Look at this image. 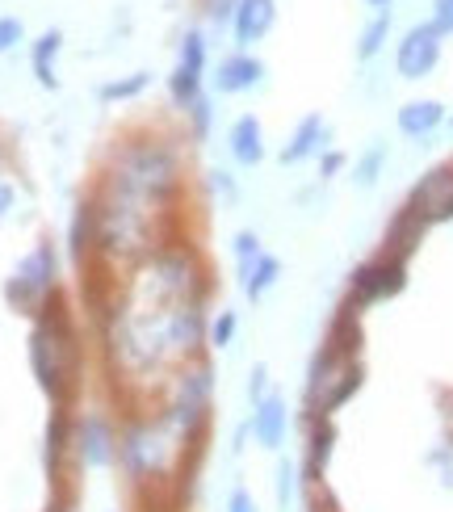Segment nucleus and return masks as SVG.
Masks as SVG:
<instances>
[{
    "instance_id": "obj_14",
    "label": "nucleus",
    "mask_w": 453,
    "mask_h": 512,
    "mask_svg": "<svg viewBox=\"0 0 453 512\" xmlns=\"http://www.w3.org/2000/svg\"><path fill=\"white\" fill-rule=\"evenodd\" d=\"M323 143H328V122H323L319 114H307V118H302V122L294 126L290 143L282 147V164H298V160L315 156Z\"/></svg>"
},
{
    "instance_id": "obj_29",
    "label": "nucleus",
    "mask_w": 453,
    "mask_h": 512,
    "mask_svg": "<svg viewBox=\"0 0 453 512\" xmlns=\"http://www.w3.org/2000/svg\"><path fill=\"white\" fill-rule=\"evenodd\" d=\"M319 168H323V177H336L340 168H344V152H328V156L319 160Z\"/></svg>"
},
{
    "instance_id": "obj_33",
    "label": "nucleus",
    "mask_w": 453,
    "mask_h": 512,
    "mask_svg": "<svg viewBox=\"0 0 453 512\" xmlns=\"http://www.w3.org/2000/svg\"><path fill=\"white\" fill-rule=\"evenodd\" d=\"M449 122H453V114H449Z\"/></svg>"
},
{
    "instance_id": "obj_30",
    "label": "nucleus",
    "mask_w": 453,
    "mask_h": 512,
    "mask_svg": "<svg viewBox=\"0 0 453 512\" xmlns=\"http://www.w3.org/2000/svg\"><path fill=\"white\" fill-rule=\"evenodd\" d=\"M210 5H214V9H210V17H214V21H223V17L231 13V0H210Z\"/></svg>"
},
{
    "instance_id": "obj_8",
    "label": "nucleus",
    "mask_w": 453,
    "mask_h": 512,
    "mask_svg": "<svg viewBox=\"0 0 453 512\" xmlns=\"http://www.w3.org/2000/svg\"><path fill=\"white\" fill-rule=\"evenodd\" d=\"M424 231H428V223L416 215L412 206H403L399 215L391 219V227H386V236H382V256H391V261L407 265V256L416 252V244L424 240Z\"/></svg>"
},
{
    "instance_id": "obj_27",
    "label": "nucleus",
    "mask_w": 453,
    "mask_h": 512,
    "mask_svg": "<svg viewBox=\"0 0 453 512\" xmlns=\"http://www.w3.org/2000/svg\"><path fill=\"white\" fill-rule=\"evenodd\" d=\"M227 512H261V508H256V500L244 492V487H235L231 500H227Z\"/></svg>"
},
{
    "instance_id": "obj_21",
    "label": "nucleus",
    "mask_w": 453,
    "mask_h": 512,
    "mask_svg": "<svg viewBox=\"0 0 453 512\" xmlns=\"http://www.w3.org/2000/svg\"><path fill=\"white\" fill-rule=\"evenodd\" d=\"M256 256H261V240H256L252 231H240V236H235V261H240V273L256 261Z\"/></svg>"
},
{
    "instance_id": "obj_26",
    "label": "nucleus",
    "mask_w": 453,
    "mask_h": 512,
    "mask_svg": "<svg viewBox=\"0 0 453 512\" xmlns=\"http://www.w3.org/2000/svg\"><path fill=\"white\" fill-rule=\"evenodd\" d=\"M13 42H21V21L17 17H0V51H9Z\"/></svg>"
},
{
    "instance_id": "obj_32",
    "label": "nucleus",
    "mask_w": 453,
    "mask_h": 512,
    "mask_svg": "<svg viewBox=\"0 0 453 512\" xmlns=\"http://www.w3.org/2000/svg\"><path fill=\"white\" fill-rule=\"evenodd\" d=\"M370 5H374V9H382V5H391V0H370Z\"/></svg>"
},
{
    "instance_id": "obj_4",
    "label": "nucleus",
    "mask_w": 453,
    "mask_h": 512,
    "mask_svg": "<svg viewBox=\"0 0 453 512\" xmlns=\"http://www.w3.org/2000/svg\"><path fill=\"white\" fill-rule=\"evenodd\" d=\"M441 63V34L433 21H420V26H412L403 34L399 51H395V72L403 80H424L428 72H433Z\"/></svg>"
},
{
    "instance_id": "obj_19",
    "label": "nucleus",
    "mask_w": 453,
    "mask_h": 512,
    "mask_svg": "<svg viewBox=\"0 0 453 512\" xmlns=\"http://www.w3.org/2000/svg\"><path fill=\"white\" fill-rule=\"evenodd\" d=\"M382 164H386V147H382V143H374L370 152H365V156L357 160V168H353V181H357L361 189H370V185L378 181V173H382Z\"/></svg>"
},
{
    "instance_id": "obj_5",
    "label": "nucleus",
    "mask_w": 453,
    "mask_h": 512,
    "mask_svg": "<svg viewBox=\"0 0 453 512\" xmlns=\"http://www.w3.org/2000/svg\"><path fill=\"white\" fill-rule=\"evenodd\" d=\"M403 206H412L424 223H445V219H453V164L428 168V173L416 181L412 194H407Z\"/></svg>"
},
{
    "instance_id": "obj_10",
    "label": "nucleus",
    "mask_w": 453,
    "mask_h": 512,
    "mask_svg": "<svg viewBox=\"0 0 453 512\" xmlns=\"http://www.w3.org/2000/svg\"><path fill=\"white\" fill-rule=\"evenodd\" d=\"M265 76V63L252 59V55H227L214 72V89L219 93H248L256 80Z\"/></svg>"
},
{
    "instance_id": "obj_31",
    "label": "nucleus",
    "mask_w": 453,
    "mask_h": 512,
    "mask_svg": "<svg viewBox=\"0 0 453 512\" xmlns=\"http://www.w3.org/2000/svg\"><path fill=\"white\" fill-rule=\"evenodd\" d=\"M13 206V189L5 185V181H0V215H5V210Z\"/></svg>"
},
{
    "instance_id": "obj_1",
    "label": "nucleus",
    "mask_w": 453,
    "mask_h": 512,
    "mask_svg": "<svg viewBox=\"0 0 453 512\" xmlns=\"http://www.w3.org/2000/svg\"><path fill=\"white\" fill-rule=\"evenodd\" d=\"M30 366H34V378L42 382V391H51L55 399H68L76 391L80 349H76V336L68 328V315H63V307H55V303L42 311V319L34 324Z\"/></svg>"
},
{
    "instance_id": "obj_24",
    "label": "nucleus",
    "mask_w": 453,
    "mask_h": 512,
    "mask_svg": "<svg viewBox=\"0 0 453 512\" xmlns=\"http://www.w3.org/2000/svg\"><path fill=\"white\" fill-rule=\"evenodd\" d=\"M433 26L437 34H453V0H433Z\"/></svg>"
},
{
    "instance_id": "obj_11",
    "label": "nucleus",
    "mask_w": 453,
    "mask_h": 512,
    "mask_svg": "<svg viewBox=\"0 0 453 512\" xmlns=\"http://www.w3.org/2000/svg\"><path fill=\"white\" fill-rule=\"evenodd\" d=\"M449 114H445V105L441 101H428V97H420V101H407V105H399V131L403 135H412V139H424V135H433L437 126L445 122Z\"/></svg>"
},
{
    "instance_id": "obj_25",
    "label": "nucleus",
    "mask_w": 453,
    "mask_h": 512,
    "mask_svg": "<svg viewBox=\"0 0 453 512\" xmlns=\"http://www.w3.org/2000/svg\"><path fill=\"white\" fill-rule=\"evenodd\" d=\"M277 500H282V504L294 500V462H282V466H277Z\"/></svg>"
},
{
    "instance_id": "obj_23",
    "label": "nucleus",
    "mask_w": 453,
    "mask_h": 512,
    "mask_svg": "<svg viewBox=\"0 0 453 512\" xmlns=\"http://www.w3.org/2000/svg\"><path fill=\"white\" fill-rule=\"evenodd\" d=\"M273 391H269V370L265 366H256L252 370V382H248V399H252V408H256V403H261V399H269Z\"/></svg>"
},
{
    "instance_id": "obj_13",
    "label": "nucleus",
    "mask_w": 453,
    "mask_h": 512,
    "mask_svg": "<svg viewBox=\"0 0 453 512\" xmlns=\"http://www.w3.org/2000/svg\"><path fill=\"white\" fill-rule=\"evenodd\" d=\"M231 156H235V164H244V168H252V164H261L265 160V131H261V118H252V114H244L240 122L231 126Z\"/></svg>"
},
{
    "instance_id": "obj_16",
    "label": "nucleus",
    "mask_w": 453,
    "mask_h": 512,
    "mask_svg": "<svg viewBox=\"0 0 453 512\" xmlns=\"http://www.w3.org/2000/svg\"><path fill=\"white\" fill-rule=\"evenodd\" d=\"M59 42H63L59 30H51V34H42V38H38V47H34V72H38V80L47 84V89H55V68H51V63H55Z\"/></svg>"
},
{
    "instance_id": "obj_17",
    "label": "nucleus",
    "mask_w": 453,
    "mask_h": 512,
    "mask_svg": "<svg viewBox=\"0 0 453 512\" xmlns=\"http://www.w3.org/2000/svg\"><path fill=\"white\" fill-rule=\"evenodd\" d=\"M386 30H391V17L378 13L370 26L361 30V42H357V59H374L382 51V42H386Z\"/></svg>"
},
{
    "instance_id": "obj_12",
    "label": "nucleus",
    "mask_w": 453,
    "mask_h": 512,
    "mask_svg": "<svg viewBox=\"0 0 453 512\" xmlns=\"http://www.w3.org/2000/svg\"><path fill=\"white\" fill-rule=\"evenodd\" d=\"M273 17H277V9H273V0H240L235 5V38L244 42H261L269 30H273Z\"/></svg>"
},
{
    "instance_id": "obj_15",
    "label": "nucleus",
    "mask_w": 453,
    "mask_h": 512,
    "mask_svg": "<svg viewBox=\"0 0 453 512\" xmlns=\"http://www.w3.org/2000/svg\"><path fill=\"white\" fill-rule=\"evenodd\" d=\"M240 277H244V294L256 303V298H265V294L277 286V277H282V261H277L273 252H261Z\"/></svg>"
},
{
    "instance_id": "obj_3",
    "label": "nucleus",
    "mask_w": 453,
    "mask_h": 512,
    "mask_svg": "<svg viewBox=\"0 0 453 512\" xmlns=\"http://www.w3.org/2000/svg\"><path fill=\"white\" fill-rule=\"evenodd\" d=\"M407 286V265L403 261H391V256H374L353 269L349 277V307H374V303H386L395 298L399 290Z\"/></svg>"
},
{
    "instance_id": "obj_9",
    "label": "nucleus",
    "mask_w": 453,
    "mask_h": 512,
    "mask_svg": "<svg viewBox=\"0 0 453 512\" xmlns=\"http://www.w3.org/2000/svg\"><path fill=\"white\" fill-rule=\"evenodd\" d=\"M286 429H290V412H286L282 395H269V399L256 403V412H252V437H256V445H265V450H282Z\"/></svg>"
},
{
    "instance_id": "obj_6",
    "label": "nucleus",
    "mask_w": 453,
    "mask_h": 512,
    "mask_svg": "<svg viewBox=\"0 0 453 512\" xmlns=\"http://www.w3.org/2000/svg\"><path fill=\"white\" fill-rule=\"evenodd\" d=\"M9 294L17 298V303H42V298L55 294V252L51 244H42L26 256V265L17 269V277L9 282Z\"/></svg>"
},
{
    "instance_id": "obj_20",
    "label": "nucleus",
    "mask_w": 453,
    "mask_h": 512,
    "mask_svg": "<svg viewBox=\"0 0 453 512\" xmlns=\"http://www.w3.org/2000/svg\"><path fill=\"white\" fill-rule=\"evenodd\" d=\"M235 328H240V315H235V311H219V319H214V328H210V345L227 349L231 340H235Z\"/></svg>"
},
{
    "instance_id": "obj_2",
    "label": "nucleus",
    "mask_w": 453,
    "mask_h": 512,
    "mask_svg": "<svg viewBox=\"0 0 453 512\" xmlns=\"http://www.w3.org/2000/svg\"><path fill=\"white\" fill-rule=\"evenodd\" d=\"M365 382V370L357 357H344L336 349L323 345L311 361V374H307V412L311 416H332L349 403ZM307 416V420H311Z\"/></svg>"
},
{
    "instance_id": "obj_22",
    "label": "nucleus",
    "mask_w": 453,
    "mask_h": 512,
    "mask_svg": "<svg viewBox=\"0 0 453 512\" xmlns=\"http://www.w3.org/2000/svg\"><path fill=\"white\" fill-rule=\"evenodd\" d=\"M147 89V76L139 72V76H131V80H118V84H105V101H118V97H135V93H143Z\"/></svg>"
},
{
    "instance_id": "obj_28",
    "label": "nucleus",
    "mask_w": 453,
    "mask_h": 512,
    "mask_svg": "<svg viewBox=\"0 0 453 512\" xmlns=\"http://www.w3.org/2000/svg\"><path fill=\"white\" fill-rule=\"evenodd\" d=\"M189 114L198 118V135H206V131H210V101H206V97H198V101L189 105Z\"/></svg>"
},
{
    "instance_id": "obj_18",
    "label": "nucleus",
    "mask_w": 453,
    "mask_h": 512,
    "mask_svg": "<svg viewBox=\"0 0 453 512\" xmlns=\"http://www.w3.org/2000/svg\"><path fill=\"white\" fill-rule=\"evenodd\" d=\"M80 445H84V454H93V458L110 454V429H105V420H84L80 424Z\"/></svg>"
},
{
    "instance_id": "obj_7",
    "label": "nucleus",
    "mask_w": 453,
    "mask_h": 512,
    "mask_svg": "<svg viewBox=\"0 0 453 512\" xmlns=\"http://www.w3.org/2000/svg\"><path fill=\"white\" fill-rule=\"evenodd\" d=\"M202 68H206V42L202 34H189L185 38V47H181V63H177V72L168 76V93L177 97L181 105H193L202 93Z\"/></svg>"
}]
</instances>
